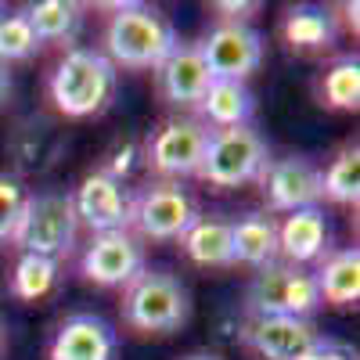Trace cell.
<instances>
[{
  "instance_id": "cell-12",
  "label": "cell",
  "mask_w": 360,
  "mask_h": 360,
  "mask_svg": "<svg viewBox=\"0 0 360 360\" xmlns=\"http://www.w3.org/2000/svg\"><path fill=\"white\" fill-rule=\"evenodd\" d=\"M144 266V242L134 231L90 234L79 256V274L98 288H127Z\"/></svg>"
},
{
  "instance_id": "cell-34",
  "label": "cell",
  "mask_w": 360,
  "mask_h": 360,
  "mask_svg": "<svg viewBox=\"0 0 360 360\" xmlns=\"http://www.w3.org/2000/svg\"><path fill=\"white\" fill-rule=\"evenodd\" d=\"M4 349H8V328H4V317H0V360H4Z\"/></svg>"
},
{
  "instance_id": "cell-25",
  "label": "cell",
  "mask_w": 360,
  "mask_h": 360,
  "mask_svg": "<svg viewBox=\"0 0 360 360\" xmlns=\"http://www.w3.org/2000/svg\"><path fill=\"white\" fill-rule=\"evenodd\" d=\"M335 202V205H356L360 202V148L346 144L332 155L321 169V202Z\"/></svg>"
},
{
  "instance_id": "cell-23",
  "label": "cell",
  "mask_w": 360,
  "mask_h": 360,
  "mask_svg": "<svg viewBox=\"0 0 360 360\" xmlns=\"http://www.w3.org/2000/svg\"><path fill=\"white\" fill-rule=\"evenodd\" d=\"M25 18L33 25V33L40 40V47L54 44V47H76V37L83 29V8L72 0H40V4H29Z\"/></svg>"
},
{
  "instance_id": "cell-29",
  "label": "cell",
  "mask_w": 360,
  "mask_h": 360,
  "mask_svg": "<svg viewBox=\"0 0 360 360\" xmlns=\"http://www.w3.org/2000/svg\"><path fill=\"white\" fill-rule=\"evenodd\" d=\"M137 166H144V162H141V141H137V137H115L112 148L101 155V166H98V169L127 184Z\"/></svg>"
},
{
  "instance_id": "cell-30",
  "label": "cell",
  "mask_w": 360,
  "mask_h": 360,
  "mask_svg": "<svg viewBox=\"0 0 360 360\" xmlns=\"http://www.w3.org/2000/svg\"><path fill=\"white\" fill-rule=\"evenodd\" d=\"M303 360H356V353H353L346 342H335V339H324V335H321Z\"/></svg>"
},
{
  "instance_id": "cell-9",
  "label": "cell",
  "mask_w": 360,
  "mask_h": 360,
  "mask_svg": "<svg viewBox=\"0 0 360 360\" xmlns=\"http://www.w3.org/2000/svg\"><path fill=\"white\" fill-rule=\"evenodd\" d=\"M198 198L176 184V180H152L148 188L134 195V224L130 231L141 242H180L195 220H198Z\"/></svg>"
},
{
  "instance_id": "cell-14",
  "label": "cell",
  "mask_w": 360,
  "mask_h": 360,
  "mask_svg": "<svg viewBox=\"0 0 360 360\" xmlns=\"http://www.w3.org/2000/svg\"><path fill=\"white\" fill-rule=\"evenodd\" d=\"M155 76V90L159 98L176 112V115H195L198 101L205 98L209 83H213V76H209L205 62L195 44H176L162 62L152 69Z\"/></svg>"
},
{
  "instance_id": "cell-1",
  "label": "cell",
  "mask_w": 360,
  "mask_h": 360,
  "mask_svg": "<svg viewBox=\"0 0 360 360\" xmlns=\"http://www.w3.org/2000/svg\"><path fill=\"white\" fill-rule=\"evenodd\" d=\"M119 69L98 47H69L47 72V101L62 119H94L112 108Z\"/></svg>"
},
{
  "instance_id": "cell-8",
  "label": "cell",
  "mask_w": 360,
  "mask_h": 360,
  "mask_svg": "<svg viewBox=\"0 0 360 360\" xmlns=\"http://www.w3.org/2000/svg\"><path fill=\"white\" fill-rule=\"evenodd\" d=\"M69 152V134L62 127V119H54L47 112H29L15 119V127L8 130L4 155L11 166L15 180H44L58 169V162Z\"/></svg>"
},
{
  "instance_id": "cell-2",
  "label": "cell",
  "mask_w": 360,
  "mask_h": 360,
  "mask_svg": "<svg viewBox=\"0 0 360 360\" xmlns=\"http://www.w3.org/2000/svg\"><path fill=\"white\" fill-rule=\"evenodd\" d=\"M173 22L148 4H115L108 8L105 29H101V54L115 69H148L152 72L162 58L176 47Z\"/></svg>"
},
{
  "instance_id": "cell-19",
  "label": "cell",
  "mask_w": 360,
  "mask_h": 360,
  "mask_svg": "<svg viewBox=\"0 0 360 360\" xmlns=\"http://www.w3.org/2000/svg\"><path fill=\"white\" fill-rule=\"evenodd\" d=\"M195 115L209 130H234V127H252L256 115V94L242 79H213L198 101Z\"/></svg>"
},
{
  "instance_id": "cell-6",
  "label": "cell",
  "mask_w": 360,
  "mask_h": 360,
  "mask_svg": "<svg viewBox=\"0 0 360 360\" xmlns=\"http://www.w3.org/2000/svg\"><path fill=\"white\" fill-rule=\"evenodd\" d=\"M209 141V127L198 115H166L141 141V162L155 180H188L202 166V152Z\"/></svg>"
},
{
  "instance_id": "cell-20",
  "label": "cell",
  "mask_w": 360,
  "mask_h": 360,
  "mask_svg": "<svg viewBox=\"0 0 360 360\" xmlns=\"http://www.w3.org/2000/svg\"><path fill=\"white\" fill-rule=\"evenodd\" d=\"M231 256L234 266L249 270L278 263V220L270 213H245L231 220Z\"/></svg>"
},
{
  "instance_id": "cell-33",
  "label": "cell",
  "mask_w": 360,
  "mask_h": 360,
  "mask_svg": "<svg viewBox=\"0 0 360 360\" xmlns=\"http://www.w3.org/2000/svg\"><path fill=\"white\" fill-rule=\"evenodd\" d=\"M180 360H224V356L209 353V349H198V353H188V356H180Z\"/></svg>"
},
{
  "instance_id": "cell-5",
  "label": "cell",
  "mask_w": 360,
  "mask_h": 360,
  "mask_svg": "<svg viewBox=\"0 0 360 360\" xmlns=\"http://www.w3.org/2000/svg\"><path fill=\"white\" fill-rule=\"evenodd\" d=\"M79 238V220L72 209V191H29L22 224L15 231V249L25 256H44L62 263Z\"/></svg>"
},
{
  "instance_id": "cell-24",
  "label": "cell",
  "mask_w": 360,
  "mask_h": 360,
  "mask_svg": "<svg viewBox=\"0 0 360 360\" xmlns=\"http://www.w3.org/2000/svg\"><path fill=\"white\" fill-rule=\"evenodd\" d=\"M58 281H62V263L18 252L8 288H11V295L18 299V303H44V299L54 295Z\"/></svg>"
},
{
  "instance_id": "cell-10",
  "label": "cell",
  "mask_w": 360,
  "mask_h": 360,
  "mask_svg": "<svg viewBox=\"0 0 360 360\" xmlns=\"http://www.w3.org/2000/svg\"><path fill=\"white\" fill-rule=\"evenodd\" d=\"M213 79H249L263 65V33L245 22H217L195 44Z\"/></svg>"
},
{
  "instance_id": "cell-11",
  "label": "cell",
  "mask_w": 360,
  "mask_h": 360,
  "mask_svg": "<svg viewBox=\"0 0 360 360\" xmlns=\"http://www.w3.org/2000/svg\"><path fill=\"white\" fill-rule=\"evenodd\" d=\"M134 188L115 180L101 169H90L79 188L72 191V209L79 227L90 234H112V231H130L134 224Z\"/></svg>"
},
{
  "instance_id": "cell-17",
  "label": "cell",
  "mask_w": 360,
  "mask_h": 360,
  "mask_svg": "<svg viewBox=\"0 0 360 360\" xmlns=\"http://www.w3.org/2000/svg\"><path fill=\"white\" fill-rule=\"evenodd\" d=\"M328 242H332V231H328L324 209H299V213H288L278 224V259L292 263V266H310L321 263L328 252Z\"/></svg>"
},
{
  "instance_id": "cell-31",
  "label": "cell",
  "mask_w": 360,
  "mask_h": 360,
  "mask_svg": "<svg viewBox=\"0 0 360 360\" xmlns=\"http://www.w3.org/2000/svg\"><path fill=\"white\" fill-rule=\"evenodd\" d=\"M213 11H217V22H245L249 25V18L259 11V4H213Z\"/></svg>"
},
{
  "instance_id": "cell-3",
  "label": "cell",
  "mask_w": 360,
  "mask_h": 360,
  "mask_svg": "<svg viewBox=\"0 0 360 360\" xmlns=\"http://www.w3.org/2000/svg\"><path fill=\"white\" fill-rule=\"evenodd\" d=\"M123 328L134 335H176L191 321V292L162 266H144L119 299Z\"/></svg>"
},
{
  "instance_id": "cell-4",
  "label": "cell",
  "mask_w": 360,
  "mask_h": 360,
  "mask_svg": "<svg viewBox=\"0 0 360 360\" xmlns=\"http://www.w3.org/2000/svg\"><path fill=\"white\" fill-rule=\"evenodd\" d=\"M270 162V148L256 127H234V130H209L198 180L213 191H234L256 184L263 166Z\"/></svg>"
},
{
  "instance_id": "cell-32",
  "label": "cell",
  "mask_w": 360,
  "mask_h": 360,
  "mask_svg": "<svg viewBox=\"0 0 360 360\" xmlns=\"http://www.w3.org/2000/svg\"><path fill=\"white\" fill-rule=\"evenodd\" d=\"M11 86H15V83H11V69H8V65H0V108L8 105V98H11Z\"/></svg>"
},
{
  "instance_id": "cell-26",
  "label": "cell",
  "mask_w": 360,
  "mask_h": 360,
  "mask_svg": "<svg viewBox=\"0 0 360 360\" xmlns=\"http://www.w3.org/2000/svg\"><path fill=\"white\" fill-rule=\"evenodd\" d=\"M317 98H321L324 108L356 112V105H360V62H356V54L335 58V62L324 69V76L317 83Z\"/></svg>"
},
{
  "instance_id": "cell-15",
  "label": "cell",
  "mask_w": 360,
  "mask_h": 360,
  "mask_svg": "<svg viewBox=\"0 0 360 360\" xmlns=\"http://www.w3.org/2000/svg\"><path fill=\"white\" fill-rule=\"evenodd\" d=\"M321 332L303 317H245L242 342L259 360H303Z\"/></svg>"
},
{
  "instance_id": "cell-7",
  "label": "cell",
  "mask_w": 360,
  "mask_h": 360,
  "mask_svg": "<svg viewBox=\"0 0 360 360\" xmlns=\"http://www.w3.org/2000/svg\"><path fill=\"white\" fill-rule=\"evenodd\" d=\"M321 307L324 303L314 285V270L292 266L285 259L256 270L252 285L245 292L249 317H303V321H310Z\"/></svg>"
},
{
  "instance_id": "cell-13",
  "label": "cell",
  "mask_w": 360,
  "mask_h": 360,
  "mask_svg": "<svg viewBox=\"0 0 360 360\" xmlns=\"http://www.w3.org/2000/svg\"><path fill=\"white\" fill-rule=\"evenodd\" d=\"M259 195L270 213H299L321 205V169L303 155L270 159L259 173Z\"/></svg>"
},
{
  "instance_id": "cell-16",
  "label": "cell",
  "mask_w": 360,
  "mask_h": 360,
  "mask_svg": "<svg viewBox=\"0 0 360 360\" xmlns=\"http://www.w3.org/2000/svg\"><path fill=\"white\" fill-rule=\"evenodd\" d=\"M115 349H119L115 328L98 314L79 310L54 328L47 360H115Z\"/></svg>"
},
{
  "instance_id": "cell-27",
  "label": "cell",
  "mask_w": 360,
  "mask_h": 360,
  "mask_svg": "<svg viewBox=\"0 0 360 360\" xmlns=\"http://www.w3.org/2000/svg\"><path fill=\"white\" fill-rule=\"evenodd\" d=\"M40 51V40L29 25L25 11H8L0 15V65H18V62H33Z\"/></svg>"
},
{
  "instance_id": "cell-22",
  "label": "cell",
  "mask_w": 360,
  "mask_h": 360,
  "mask_svg": "<svg viewBox=\"0 0 360 360\" xmlns=\"http://www.w3.org/2000/svg\"><path fill=\"white\" fill-rule=\"evenodd\" d=\"M314 285H317L321 303L356 307V299H360V252H356V245L328 252L314 270Z\"/></svg>"
},
{
  "instance_id": "cell-18",
  "label": "cell",
  "mask_w": 360,
  "mask_h": 360,
  "mask_svg": "<svg viewBox=\"0 0 360 360\" xmlns=\"http://www.w3.org/2000/svg\"><path fill=\"white\" fill-rule=\"evenodd\" d=\"M278 33L292 54H324L339 44V15L321 4H295L281 15Z\"/></svg>"
},
{
  "instance_id": "cell-28",
  "label": "cell",
  "mask_w": 360,
  "mask_h": 360,
  "mask_svg": "<svg viewBox=\"0 0 360 360\" xmlns=\"http://www.w3.org/2000/svg\"><path fill=\"white\" fill-rule=\"evenodd\" d=\"M25 202H29V188L22 184V180H15L11 173H0V245L15 242V231L22 224Z\"/></svg>"
},
{
  "instance_id": "cell-21",
  "label": "cell",
  "mask_w": 360,
  "mask_h": 360,
  "mask_svg": "<svg viewBox=\"0 0 360 360\" xmlns=\"http://www.w3.org/2000/svg\"><path fill=\"white\" fill-rule=\"evenodd\" d=\"M180 252H184L195 266H202V270H227V266H234L231 220L198 213V220L180 234Z\"/></svg>"
}]
</instances>
